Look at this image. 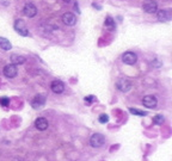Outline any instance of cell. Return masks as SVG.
I'll return each mask as SVG.
<instances>
[{
	"label": "cell",
	"mask_w": 172,
	"mask_h": 161,
	"mask_svg": "<svg viewBox=\"0 0 172 161\" xmlns=\"http://www.w3.org/2000/svg\"><path fill=\"white\" fill-rule=\"evenodd\" d=\"M11 48H12V46L7 38L0 37V49H2L4 51H8V50H11Z\"/></svg>",
	"instance_id": "obj_14"
},
{
	"label": "cell",
	"mask_w": 172,
	"mask_h": 161,
	"mask_svg": "<svg viewBox=\"0 0 172 161\" xmlns=\"http://www.w3.org/2000/svg\"><path fill=\"white\" fill-rule=\"evenodd\" d=\"M116 87L121 92H128L132 88V81L128 80V79H124V78H121L116 83Z\"/></svg>",
	"instance_id": "obj_4"
},
{
	"label": "cell",
	"mask_w": 172,
	"mask_h": 161,
	"mask_svg": "<svg viewBox=\"0 0 172 161\" xmlns=\"http://www.w3.org/2000/svg\"><path fill=\"white\" fill-rule=\"evenodd\" d=\"M99 122L101 123H108L109 122V116L108 115H105V114H103V115H101L99 116Z\"/></svg>",
	"instance_id": "obj_19"
},
{
	"label": "cell",
	"mask_w": 172,
	"mask_h": 161,
	"mask_svg": "<svg viewBox=\"0 0 172 161\" xmlns=\"http://www.w3.org/2000/svg\"><path fill=\"white\" fill-rule=\"evenodd\" d=\"M66 4H72V2H74V1H77V0H63Z\"/></svg>",
	"instance_id": "obj_22"
},
{
	"label": "cell",
	"mask_w": 172,
	"mask_h": 161,
	"mask_svg": "<svg viewBox=\"0 0 172 161\" xmlns=\"http://www.w3.org/2000/svg\"><path fill=\"white\" fill-rule=\"evenodd\" d=\"M104 26H105L106 29H109V30L115 29V20H114L111 17H106V19H105V23H104Z\"/></svg>",
	"instance_id": "obj_16"
},
{
	"label": "cell",
	"mask_w": 172,
	"mask_h": 161,
	"mask_svg": "<svg viewBox=\"0 0 172 161\" xmlns=\"http://www.w3.org/2000/svg\"><path fill=\"white\" fill-rule=\"evenodd\" d=\"M62 22L63 24H66L67 26H73L77 23V17L70 13V12H66L62 15Z\"/></svg>",
	"instance_id": "obj_8"
},
{
	"label": "cell",
	"mask_w": 172,
	"mask_h": 161,
	"mask_svg": "<svg viewBox=\"0 0 172 161\" xmlns=\"http://www.w3.org/2000/svg\"><path fill=\"white\" fill-rule=\"evenodd\" d=\"M142 104L146 107H148V109H154L156 106V104H158V100H156L154 96H146L142 99Z\"/></svg>",
	"instance_id": "obj_9"
},
{
	"label": "cell",
	"mask_w": 172,
	"mask_h": 161,
	"mask_svg": "<svg viewBox=\"0 0 172 161\" xmlns=\"http://www.w3.org/2000/svg\"><path fill=\"white\" fill-rule=\"evenodd\" d=\"M0 103H1L2 105H5V106H6L8 103H10V99H8V98H2V99L0 100Z\"/></svg>",
	"instance_id": "obj_21"
},
{
	"label": "cell",
	"mask_w": 172,
	"mask_h": 161,
	"mask_svg": "<svg viewBox=\"0 0 172 161\" xmlns=\"http://www.w3.org/2000/svg\"><path fill=\"white\" fill-rule=\"evenodd\" d=\"M129 111L133 114V115H138V116H146V112L145 111H140V110H138V109H133V107H130L129 109Z\"/></svg>",
	"instance_id": "obj_17"
},
{
	"label": "cell",
	"mask_w": 172,
	"mask_h": 161,
	"mask_svg": "<svg viewBox=\"0 0 172 161\" xmlns=\"http://www.w3.org/2000/svg\"><path fill=\"white\" fill-rule=\"evenodd\" d=\"M94 100V97L93 96H88V97H85V101L87 104H91L92 101Z\"/></svg>",
	"instance_id": "obj_20"
},
{
	"label": "cell",
	"mask_w": 172,
	"mask_h": 161,
	"mask_svg": "<svg viewBox=\"0 0 172 161\" xmlns=\"http://www.w3.org/2000/svg\"><path fill=\"white\" fill-rule=\"evenodd\" d=\"M35 127L41 131L46 130L48 128V121L44 117H38V118L35 121Z\"/></svg>",
	"instance_id": "obj_13"
},
{
	"label": "cell",
	"mask_w": 172,
	"mask_h": 161,
	"mask_svg": "<svg viewBox=\"0 0 172 161\" xmlns=\"http://www.w3.org/2000/svg\"><path fill=\"white\" fill-rule=\"evenodd\" d=\"M104 142H105V136L102 135V134H93L91 138H90V145L91 147H93V148H99V147H102L104 145Z\"/></svg>",
	"instance_id": "obj_3"
},
{
	"label": "cell",
	"mask_w": 172,
	"mask_h": 161,
	"mask_svg": "<svg viewBox=\"0 0 172 161\" xmlns=\"http://www.w3.org/2000/svg\"><path fill=\"white\" fill-rule=\"evenodd\" d=\"M122 61L124 62L125 65L132 66L134 63H136V61H138V56H136V54L133 53V51H125V53L122 55Z\"/></svg>",
	"instance_id": "obj_5"
},
{
	"label": "cell",
	"mask_w": 172,
	"mask_h": 161,
	"mask_svg": "<svg viewBox=\"0 0 172 161\" xmlns=\"http://www.w3.org/2000/svg\"><path fill=\"white\" fill-rule=\"evenodd\" d=\"M11 61H12V65H23L24 62H25V57L24 56H20V55H17V54H13L12 56H11Z\"/></svg>",
	"instance_id": "obj_15"
},
{
	"label": "cell",
	"mask_w": 172,
	"mask_h": 161,
	"mask_svg": "<svg viewBox=\"0 0 172 161\" xmlns=\"http://www.w3.org/2000/svg\"><path fill=\"white\" fill-rule=\"evenodd\" d=\"M50 88H52V91L54 93H62L63 90H65V85H63L62 81H60V80H54L52 85H50Z\"/></svg>",
	"instance_id": "obj_12"
},
{
	"label": "cell",
	"mask_w": 172,
	"mask_h": 161,
	"mask_svg": "<svg viewBox=\"0 0 172 161\" xmlns=\"http://www.w3.org/2000/svg\"><path fill=\"white\" fill-rule=\"evenodd\" d=\"M23 13L29 18H32L37 15V7L32 2H26L23 8Z\"/></svg>",
	"instance_id": "obj_6"
},
{
	"label": "cell",
	"mask_w": 172,
	"mask_h": 161,
	"mask_svg": "<svg viewBox=\"0 0 172 161\" xmlns=\"http://www.w3.org/2000/svg\"><path fill=\"white\" fill-rule=\"evenodd\" d=\"M142 8L146 13H156L158 11V4L156 0H143Z\"/></svg>",
	"instance_id": "obj_2"
},
{
	"label": "cell",
	"mask_w": 172,
	"mask_h": 161,
	"mask_svg": "<svg viewBox=\"0 0 172 161\" xmlns=\"http://www.w3.org/2000/svg\"><path fill=\"white\" fill-rule=\"evenodd\" d=\"M153 122L156 123V124H161V123L164 122V117L161 115H156L153 117Z\"/></svg>",
	"instance_id": "obj_18"
},
{
	"label": "cell",
	"mask_w": 172,
	"mask_h": 161,
	"mask_svg": "<svg viewBox=\"0 0 172 161\" xmlns=\"http://www.w3.org/2000/svg\"><path fill=\"white\" fill-rule=\"evenodd\" d=\"M44 104H46V96H43V94H37L31 101V105L34 109H39Z\"/></svg>",
	"instance_id": "obj_10"
},
{
	"label": "cell",
	"mask_w": 172,
	"mask_h": 161,
	"mask_svg": "<svg viewBox=\"0 0 172 161\" xmlns=\"http://www.w3.org/2000/svg\"><path fill=\"white\" fill-rule=\"evenodd\" d=\"M17 73H18L17 66L12 65V63L6 65V66L4 67V75H5V77H7V78H10V79H12V78L16 77Z\"/></svg>",
	"instance_id": "obj_7"
},
{
	"label": "cell",
	"mask_w": 172,
	"mask_h": 161,
	"mask_svg": "<svg viewBox=\"0 0 172 161\" xmlns=\"http://www.w3.org/2000/svg\"><path fill=\"white\" fill-rule=\"evenodd\" d=\"M13 28H15V30H16L20 36H24V37L29 36V30H28L26 24H25V22H24L23 19H17L16 22H15Z\"/></svg>",
	"instance_id": "obj_1"
},
{
	"label": "cell",
	"mask_w": 172,
	"mask_h": 161,
	"mask_svg": "<svg viewBox=\"0 0 172 161\" xmlns=\"http://www.w3.org/2000/svg\"><path fill=\"white\" fill-rule=\"evenodd\" d=\"M156 17L160 22H169L171 19V10H160L158 11Z\"/></svg>",
	"instance_id": "obj_11"
}]
</instances>
